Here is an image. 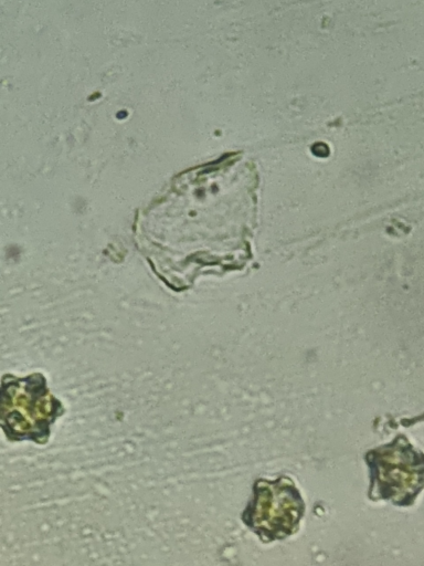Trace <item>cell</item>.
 <instances>
[{
	"label": "cell",
	"mask_w": 424,
	"mask_h": 566,
	"mask_svg": "<svg viewBox=\"0 0 424 566\" xmlns=\"http://www.w3.org/2000/svg\"><path fill=\"white\" fill-rule=\"evenodd\" d=\"M66 412L64 402L52 392L44 373L25 376L4 373L0 381V427L11 443L45 446L54 423Z\"/></svg>",
	"instance_id": "obj_1"
},
{
	"label": "cell",
	"mask_w": 424,
	"mask_h": 566,
	"mask_svg": "<svg viewBox=\"0 0 424 566\" xmlns=\"http://www.w3.org/2000/svg\"><path fill=\"white\" fill-rule=\"evenodd\" d=\"M370 470L369 497L411 505L424 489V453L403 436L367 452Z\"/></svg>",
	"instance_id": "obj_2"
},
{
	"label": "cell",
	"mask_w": 424,
	"mask_h": 566,
	"mask_svg": "<svg viewBox=\"0 0 424 566\" xmlns=\"http://www.w3.org/2000/svg\"><path fill=\"white\" fill-rule=\"evenodd\" d=\"M252 491L241 520L262 542L284 539L298 530L305 503L288 476L258 479Z\"/></svg>",
	"instance_id": "obj_3"
}]
</instances>
